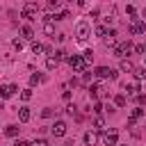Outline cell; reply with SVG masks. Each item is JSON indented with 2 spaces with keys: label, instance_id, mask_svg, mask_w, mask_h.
I'll return each instance as SVG.
<instances>
[{
  "label": "cell",
  "instance_id": "cell-1",
  "mask_svg": "<svg viewBox=\"0 0 146 146\" xmlns=\"http://www.w3.org/2000/svg\"><path fill=\"white\" fill-rule=\"evenodd\" d=\"M41 11V7L36 5V2H25L23 5V9H21V16L23 18H27V21H32V18H36V14Z\"/></svg>",
  "mask_w": 146,
  "mask_h": 146
},
{
  "label": "cell",
  "instance_id": "cell-2",
  "mask_svg": "<svg viewBox=\"0 0 146 146\" xmlns=\"http://www.w3.org/2000/svg\"><path fill=\"white\" fill-rule=\"evenodd\" d=\"M75 36H78V41H87V39L91 36V27H89L87 21H80V23L75 25Z\"/></svg>",
  "mask_w": 146,
  "mask_h": 146
},
{
  "label": "cell",
  "instance_id": "cell-3",
  "mask_svg": "<svg viewBox=\"0 0 146 146\" xmlns=\"http://www.w3.org/2000/svg\"><path fill=\"white\" fill-rule=\"evenodd\" d=\"M66 62L71 64V68H73L75 73H84V68H87V64H84L82 55H68V59H66Z\"/></svg>",
  "mask_w": 146,
  "mask_h": 146
},
{
  "label": "cell",
  "instance_id": "cell-4",
  "mask_svg": "<svg viewBox=\"0 0 146 146\" xmlns=\"http://www.w3.org/2000/svg\"><path fill=\"white\" fill-rule=\"evenodd\" d=\"M130 52H132V41H130V39L116 43V48H114V55L121 57V59H125V55H130Z\"/></svg>",
  "mask_w": 146,
  "mask_h": 146
},
{
  "label": "cell",
  "instance_id": "cell-5",
  "mask_svg": "<svg viewBox=\"0 0 146 146\" xmlns=\"http://www.w3.org/2000/svg\"><path fill=\"white\" fill-rule=\"evenodd\" d=\"M128 32H130V34H141V32H146V23H144L141 18H130Z\"/></svg>",
  "mask_w": 146,
  "mask_h": 146
},
{
  "label": "cell",
  "instance_id": "cell-6",
  "mask_svg": "<svg viewBox=\"0 0 146 146\" xmlns=\"http://www.w3.org/2000/svg\"><path fill=\"white\" fill-rule=\"evenodd\" d=\"M96 78H100V80H105V78L116 80V71H114V68H107V66H98V68H96Z\"/></svg>",
  "mask_w": 146,
  "mask_h": 146
},
{
  "label": "cell",
  "instance_id": "cell-7",
  "mask_svg": "<svg viewBox=\"0 0 146 146\" xmlns=\"http://www.w3.org/2000/svg\"><path fill=\"white\" fill-rule=\"evenodd\" d=\"M50 132L55 135V137H64L66 135V121H62V119H57L52 125H50Z\"/></svg>",
  "mask_w": 146,
  "mask_h": 146
},
{
  "label": "cell",
  "instance_id": "cell-8",
  "mask_svg": "<svg viewBox=\"0 0 146 146\" xmlns=\"http://www.w3.org/2000/svg\"><path fill=\"white\" fill-rule=\"evenodd\" d=\"M103 144H105V146H119V132H116V130L103 132Z\"/></svg>",
  "mask_w": 146,
  "mask_h": 146
},
{
  "label": "cell",
  "instance_id": "cell-9",
  "mask_svg": "<svg viewBox=\"0 0 146 146\" xmlns=\"http://www.w3.org/2000/svg\"><path fill=\"white\" fill-rule=\"evenodd\" d=\"M41 30H43L48 36H55V23H52V14H48V16L43 18V25H41Z\"/></svg>",
  "mask_w": 146,
  "mask_h": 146
},
{
  "label": "cell",
  "instance_id": "cell-10",
  "mask_svg": "<svg viewBox=\"0 0 146 146\" xmlns=\"http://www.w3.org/2000/svg\"><path fill=\"white\" fill-rule=\"evenodd\" d=\"M16 91H18L16 84H2V87H0V98H9V96H14Z\"/></svg>",
  "mask_w": 146,
  "mask_h": 146
},
{
  "label": "cell",
  "instance_id": "cell-11",
  "mask_svg": "<svg viewBox=\"0 0 146 146\" xmlns=\"http://www.w3.org/2000/svg\"><path fill=\"white\" fill-rule=\"evenodd\" d=\"M105 94H107V91H105V89H103V84H98V82H96V84H91V87H89V96H91V98H94V100H96V98H98V96H105Z\"/></svg>",
  "mask_w": 146,
  "mask_h": 146
},
{
  "label": "cell",
  "instance_id": "cell-12",
  "mask_svg": "<svg viewBox=\"0 0 146 146\" xmlns=\"http://www.w3.org/2000/svg\"><path fill=\"white\" fill-rule=\"evenodd\" d=\"M30 119H32V114H30V107H21V110H18V121H21V123H27Z\"/></svg>",
  "mask_w": 146,
  "mask_h": 146
},
{
  "label": "cell",
  "instance_id": "cell-13",
  "mask_svg": "<svg viewBox=\"0 0 146 146\" xmlns=\"http://www.w3.org/2000/svg\"><path fill=\"white\" fill-rule=\"evenodd\" d=\"M96 141H98V135H96V132H91V130L84 132V144H87V146H94Z\"/></svg>",
  "mask_w": 146,
  "mask_h": 146
},
{
  "label": "cell",
  "instance_id": "cell-14",
  "mask_svg": "<svg viewBox=\"0 0 146 146\" xmlns=\"http://www.w3.org/2000/svg\"><path fill=\"white\" fill-rule=\"evenodd\" d=\"M121 71H125V73H135V64H132L130 59H121Z\"/></svg>",
  "mask_w": 146,
  "mask_h": 146
},
{
  "label": "cell",
  "instance_id": "cell-15",
  "mask_svg": "<svg viewBox=\"0 0 146 146\" xmlns=\"http://www.w3.org/2000/svg\"><path fill=\"white\" fill-rule=\"evenodd\" d=\"M18 130H21V128H18L16 123H11V125L5 128V135H7V137H18Z\"/></svg>",
  "mask_w": 146,
  "mask_h": 146
},
{
  "label": "cell",
  "instance_id": "cell-16",
  "mask_svg": "<svg viewBox=\"0 0 146 146\" xmlns=\"http://www.w3.org/2000/svg\"><path fill=\"white\" fill-rule=\"evenodd\" d=\"M21 36H23V39H32V36H34V30H32L30 25H23V27H21Z\"/></svg>",
  "mask_w": 146,
  "mask_h": 146
},
{
  "label": "cell",
  "instance_id": "cell-17",
  "mask_svg": "<svg viewBox=\"0 0 146 146\" xmlns=\"http://www.w3.org/2000/svg\"><path fill=\"white\" fill-rule=\"evenodd\" d=\"M57 66H59V62H57L52 55H50V57H46V68H48V71H55Z\"/></svg>",
  "mask_w": 146,
  "mask_h": 146
},
{
  "label": "cell",
  "instance_id": "cell-18",
  "mask_svg": "<svg viewBox=\"0 0 146 146\" xmlns=\"http://www.w3.org/2000/svg\"><path fill=\"white\" fill-rule=\"evenodd\" d=\"M43 50H46V46H43V43H39V41H32V52H34V55H41Z\"/></svg>",
  "mask_w": 146,
  "mask_h": 146
},
{
  "label": "cell",
  "instance_id": "cell-19",
  "mask_svg": "<svg viewBox=\"0 0 146 146\" xmlns=\"http://www.w3.org/2000/svg\"><path fill=\"white\" fill-rule=\"evenodd\" d=\"M41 82H43V75H41V73H32V75H30V84H32V87H34V84H41Z\"/></svg>",
  "mask_w": 146,
  "mask_h": 146
},
{
  "label": "cell",
  "instance_id": "cell-20",
  "mask_svg": "<svg viewBox=\"0 0 146 146\" xmlns=\"http://www.w3.org/2000/svg\"><path fill=\"white\" fill-rule=\"evenodd\" d=\"M137 89H139V87H137V84H132V82H130V84H123V91H125L128 96H135V94H137Z\"/></svg>",
  "mask_w": 146,
  "mask_h": 146
},
{
  "label": "cell",
  "instance_id": "cell-21",
  "mask_svg": "<svg viewBox=\"0 0 146 146\" xmlns=\"http://www.w3.org/2000/svg\"><path fill=\"white\" fill-rule=\"evenodd\" d=\"M125 103H128V100H125L123 94H116V96H114V105H116V107H125Z\"/></svg>",
  "mask_w": 146,
  "mask_h": 146
},
{
  "label": "cell",
  "instance_id": "cell-22",
  "mask_svg": "<svg viewBox=\"0 0 146 146\" xmlns=\"http://www.w3.org/2000/svg\"><path fill=\"white\" fill-rule=\"evenodd\" d=\"M141 116H144V110H141V107H137V110H132V114H130V119H132L135 123H137V119H141Z\"/></svg>",
  "mask_w": 146,
  "mask_h": 146
},
{
  "label": "cell",
  "instance_id": "cell-23",
  "mask_svg": "<svg viewBox=\"0 0 146 146\" xmlns=\"http://www.w3.org/2000/svg\"><path fill=\"white\" fill-rule=\"evenodd\" d=\"M52 57H55L57 62H62V59H68V55H66V50H57V52H52Z\"/></svg>",
  "mask_w": 146,
  "mask_h": 146
},
{
  "label": "cell",
  "instance_id": "cell-24",
  "mask_svg": "<svg viewBox=\"0 0 146 146\" xmlns=\"http://www.w3.org/2000/svg\"><path fill=\"white\" fill-rule=\"evenodd\" d=\"M82 59H84V64H91V62H94V50H84Z\"/></svg>",
  "mask_w": 146,
  "mask_h": 146
},
{
  "label": "cell",
  "instance_id": "cell-25",
  "mask_svg": "<svg viewBox=\"0 0 146 146\" xmlns=\"http://www.w3.org/2000/svg\"><path fill=\"white\" fill-rule=\"evenodd\" d=\"M94 128H96V130H105V119H103V116H98V119L94 121Z\"/></svg>",
  "mask_w": 146,
  "mask_h": 146
},
{
  "label": "cell",
  "instance_id": "cell-26",
  "mask_svg": "<svg viewBox=\"0 0 146 146\" xmlns=\"http://www.w3.org/2000/svg\"><path fill=\"white\" fill-rule=\"evenodd\" d=\"M103 41H105V46H107V48H116V39H114V36H105Z\"/></svg>",
  "mask_w": 146,
  "mask_h": 146
},
{
  "label": "cell",
  "instance_id": "cell-27",
  "mask_svg": "<svg viewBox=\"0 0 146 146\" xmlns=\"http://www.w3.org/2000/svg\"><path fill=\"white\" fill-rule=\"evenodd\" d=\"M59 7H62V2H59V0H50V2H48V9H52V11H57Z\"/></svg>",
  "mask_w": 146,
  "mask_h": 146
},
{
  "label": "cell",
  "instance_id": "cell-28",
  "mask_svg": "<svg viewBox=\"0 0 146 146\" xmlns=\"http://www.w3.org/2000/svg\"><path fill=\"white\" fill-rule=\"evenodd\" d=\"M135 78L137 80H144L146 78V68H135Z\"/></svg>",
  "mask_w": 146,
  "mask_h": 146
},
{
  "label": "cell",
  "instance_id": "cell-29",
  "mask_svg": "<svg viewBox=\"0 0 146 146\" xmlns=\"http://www.w3.org/2000/svg\"><path fill=\"white\" fill-rule=\"evenodd\" d=\"M21 98H23V100H30V98H32V89H30V87L23 89V91H21Z\"/></svg>",
  "mask_w": 146,
  "mask_h": 146
},
{
  "label": "cell",
  "instance_id": "cell-30",
  "mask_svg": "<svg viewBox=\"0 0 146 146\" xmlns=\"http://www.w3.org/2000/svg\"><path fill=\"white\" fill-rule=\"evenodd\" d=\"M105 34H107V27L98 25V27H96V36H103V39H105Z\"/></svg>",
  "mask_w": 146,
  "mask_h": 146
},
{
  "label": "cell",
  "instance_id": "cell-31",
  "mask_svg": "<svg viewBox=\"0 0 146 146\" xmlns=\"http://www.w3.org/2000/svg\"><path fill=\"white\" fill-rule=\"evenodd\" d=\"M52 114H55V112H52V107H46V110L41 112V116H43V119H50Z\"/></svg>",
  "mask_w": 146,
  "mask_h": 146
},
{
  "label": "cell",
  "instance_id": "cell-32",
  "mask_svg": "<svg viewBox=\"0 0 146 146\" xmlns=\"http://www.w3.org/2000/svg\"><path fill=\"white\" fill-rule=\"evenodd\" d=\"M66 114H71V116H73V114H78V107H75V105L71 103V105L66 107Z\"/></svg>",
  "mask_w": 146,
  "mask_h": 146
},
{
  "label": "cell",
  "instance_id": "cell-33",
  "mask_svg": "<svg viewBox=\"0 0 146 146\" xmlns=\"http://www.w3.org/2000/svg\"><path fill=\"white\" fill-rule=\"evenodd\" d=\"M94 112H96V114H100V112H103V103H98V100H96V103H94Z\"/></svg>",
  "mask_w": 146,
  "mask_h": 146
},
{
  "label": "cell",
  "instance_id": "cell-34",
  "mask_svg": "<svg viewBox=\"0 0 146 146\" xmlns=\"http://www.w3.org/2000/svg\"><path fill=\"white\" fill-rule=\"evenodd\" d=\"M14 48H16V50H23V41H21V39H14Z\"/></svg>",
  "mask_w": 146,
  "mask_h": 146
},
{
  "label": "cell",
  "instance_id": "cell-35",
  "mask_svg": "<svg viewBox=\"0 0 146 146\" xmlns=\"http://www.w3.org/2000/svg\"><path fill=\"white\" fill-rule=\"evenodd\" d=\"M30 146H48V141H46V139H36V141L30 144Z\"/></svg>",
  "mask_w": 146,
  "mask_h": 146
},
{
  "label": "cell",
  "instance_id": "cell-36",
  "mask_svg": "<svg viewBox=\"0 0 146 146\" xmlns=\"http://www.w3.org/2000/svg\"><path fill=\"white\" fill-rule=\"evenodd\" d=\"M125 14H128V16H135V7L128 5V7H125Z\"/></svg>",
  "mask_w": 146,
  "mask_h": 146
},
{
  "label": "cell",
  "instance_id": "cell-37",
  "mask_svg": "<svg viewBox=\"0 0 146 146\" xmlns=\"http://www.w3.org/2000/svg\"><path fill=\"white\" fill-rule=\"evenodd\" d=\"M135 52H137V55H141V52H146V48H144V46H135Z\"/></svg>",
  "mask_w": 146,
  "mask_h": 146
},
{
  "label": "cell",
  "instance_id": "cell-38",
  "mask_svg": "<svg viewBox=\"0 0 146 146\" xmlns=\"http://www.w3.org/2000/svg\"><path fill=\"white\" fill-rule=\"evenodd\" d=\"M137 103L139 105H146V96H137Z\"/></svg>",
  "mask_w": 146,
  "mask_h": 146
},
{
  "label": "cell",
  "instance_id": "cell-39",
  "mask_svg": "<svg viewBox=\"0 0 146 146\" xmlns=\"http://www.w3.org/2000/svg\"><path fill=\"white\" fill-rule=\"evenodd\" d=\"M14 146H30V144H27V141H23V139H18V141H16Z\"/></svg>",
  "mask_w": 146,
  "mask_h": 146
},
{
  "label": "cell",
  "instance_id": "cell-40",
  "mask_svg": "<svg viewBox=\"0 0 146 146\" xmlns=\"http://www.w3.org/2000/svg\"><path fill=\"white\" fill-rule=\"evenodd\" d=\"M144 48H146V46H144Z\"/></svg>",
  "mask_w": 146,
  "mask_h": 146
}]
</instances>
